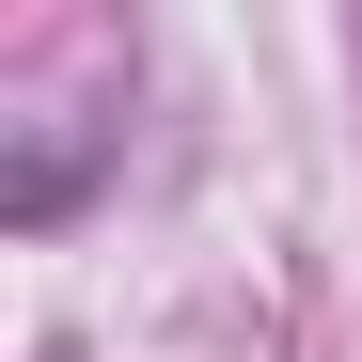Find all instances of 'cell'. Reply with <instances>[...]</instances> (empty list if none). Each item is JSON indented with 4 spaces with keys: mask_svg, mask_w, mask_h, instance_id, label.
<instances>
[{
    "mask_svg": "<svg viewBox=\"0 0 362 362\" xmlns=\"http://www.w3.org/2000/svg\"><path fill=\"white\" fill-rule=\"evenodd\" d=\"M95 158H110V127H47V142H16V173H0V221H64V205L95 189Z\"/></svg>",
    "mask_w": 362,
    "mask_h": 362,
    "instance_id": "6da1fadb",
    "label": "cell"
}]
</instances>
